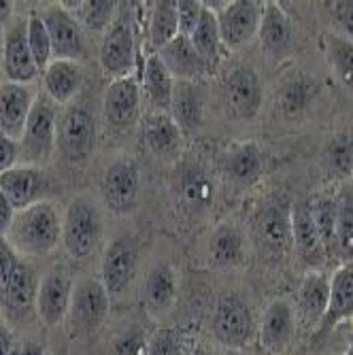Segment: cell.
<instances>
[{
  "label": "cell",
  "instance_id": "obj_57",
  "mask_svg": "<svg viewBox=\"0 0 353 355\" xmlns=\"http://www.w3.org/2000/svg\"><path fill=\"white\" fill-rule=\"evenodd\" d=\"M11 355H17V349H15V351H13V353H11Z\"/></svg>",
  "mask_w": 353,
  "mask_h": 355
},
{
  "label": "cell",
  "instance_id": "obj_4",
  "mask_svg": "<svg viewBox=\"0 0 353 355\" xmlns=\"http://www.w3.org/2000/svg\"><path fill=\"white\" fill-rule=\"evenodd\" d=\"M251 243L270 262H281L294 251L292 205L279 198L264 202L251 219Z\"/></svg>",
  "mask_w": 353,
  "mask_h": 355
},
{
  "label": "cell",
  "instance_id": "obj_7",
  "mask_svg": "<svg viewBox=\"0 0 353 355\" xmlns=\"http://www.w3.org/2000/svg\"><path fill=\"white\" fill-rule=\"evenodd\" d=\"M98 128L94 113L83 105H69L58 119V151L69 162H85L96 149Z\"/></svg>",
  "mask_w": 353,
  "mask_h": 355
},
{
  "label": "cell",
  "instance_id": "obj_28",
  "mask_svg": "<svg viewBox=\"0 0 353 355\" xmlns=\"http://www.w3.org/2000/svg\"><path fill=\"white\" fill-rule=\"evenodd\" d=\"M247 255V236L236 223H221L209 239V264L219 270L243 266Z\"/></svg>",
  "mask_w": 353,
  "mask_h": 355
},
{
  "label": "cell",
  "instance_id": "obj_10",
  "mask_svg": "<svg viewBox=\"0 0 353 355\" xmlns=\"http://www.w3.org/2000/svg\"><path fill=\"white\" fill-rule=\"evenodd\" d=\"M139 270V247L130 236H117L113 239L101 262V283L105 285L107 294L123 296L132 287Z\"/></svg>",
  "mask_w": 353,
  "mask_h": 355
},
{
  "label": "cell",
  "instance_id": "obj_38",
  "mask_svg": "<svg viewBox=\"0 0 353 355\" xmlns=\"http://www.w3.org/2000/svg\"><path fill=\"white\" fill-rule=\"evenodd\" d=\"M334 257L341 264L353 262V187L338 189Z\"/></svg>",
  "mask_w": 353,
  "mask_h": 355
},
{
  "label": "cell",
  "instance_id": "obj_47",
  "mask_svg": "<svg viewBox=\"0 0 353 355\" xmlns=\"http://www.w3.org/2000/svg\"><path fill=\"white\" fill-rule=\"evenodd\" d=\"M332 17L338 26V35L353 43V0H341L332 3Z\"/></svg>",
  "mask_w": 353,
  "mask_h": 355
},
{
  "label": "cell",
  "instance_id": "obj_55",
  "mask_svg": "<svg viewBox=\"0 0 353 355\" xmlns=\"http://www.w3.org/2000/svg\"><path fill=\"white\" fill-rule=\"evenodd\" d=\"M0 67H3V35H0Z\"/></svg>",
  "mask_w": 353,
  "mask_h": 355
},
{
  "label": "cell",
  "instance_id": "obj_35",
  "mask_svg": "<svg viewBox=\"0 0 353 355\" xmlns=\"http://www.w3.org/2000/svg\"><path fill=\"white\" fill-rule=\"evenodd\" d=\"M191 45L198 51V55L203 58V62L209 67V71L213 73L221 60H223V53H226V47L221 43V35H219V24H217V15L205 7L203 11V17L196 26V30L191 32L189 37Z\"/></svg>",
  "mask_w": 353,
  "mask_h": 355
},
{
  "label": "cell",
  "instance_id": "obj_3",
  "mask_svg": "<svg viewBox=\"0 0 353 355\" xmlns=\"http://www.w3.org/2000/svg\"><path fill=\"white\" fill-rule=\"evenodd\" d=\"M103 213L89 196H77L62 213V245L75 260H87L103 243Z\"/></svg>",
  "mask_w": 353,
  "mask_h": 355
},
{
  "label": "cell",
  "instance_id": "obj_14",
  "mask_svg": "<svg viewBox=\"0 0 353 355\" xmlns=\"http://www.w3.org/2000/svg\"><path fill=\"white\" fill-rule=\"evenodd\" d=\"M296 311L294 304L285 298L273 300L258 324V343L260 347L270 355H285L292 349V343L296 338Z\"/></svg>",
  "mask_w": 353,
  "mask_h": 355
},
{
  "label": "cell",
  "instance_id": "obj_37",
  "mask_svg": "<svg viewBox=\"0 0 353 355\" xmlns=\"http://www.w3.org/2000/svg\"><path fill=\"white\" fill-rule=\"evenodd\" d=\"M324 51L328 67L332 69L338 83L353 92V43L338 32H328L324 37Z\"/></svg>",
  "mask_w": 353,
  "mask_h": 355
},
{
  "label": "cell",
  "instance_id": "obj_44",
  "mask_svg": "<svg viewBox=\"0 0 353 355\" xmlns=\"http://www.w3.org/2000/svg\"><path fill=\"white\" fill-rule=\"evenodd\" d=\"M149 336L141 328L123 330L111 345V355H147Z\"/></svg>",
  "mask_w": 353,
  "mask_h": 355
},
{
  "label": "cell",
  "instance_id": "obj_40",
  "mask_svg": "<svg viewBox=\"0 0 353 355\" xmlns=\"http://www.w3.org/2000/svg\"><path fill=\"white\" fill-rule=\"evenodd\" d=\"M324 168L332 179L345 181L353 177V135L341 132L332 137L324 151Z\"/></svg>",
  "mask_w": 353,
  "mask_h": 355
},
{
  "label": "cell",
  "instance_id": "obj_32",
  "mask_svg": "<svg viewBox=\"0 0 353 355\" xmlns=\"http://www.w3.org/2000/svg\"><path fill=\"white\" fill-rule=\"evenodd\" d=\"M177 191L189 211H207L215 202V179L200 164H187L177 177Z\"/></svg>",
  "mask_w": 353,
  "mask_h": 355
},
{
  "label": "cell",
  "instance_id": "obj_22",
  "mask_svg": "<svg viewBox=\"0 0 353 355\" xmlns=\"http://www.w3.org/2000/svg\"><path fill=\"white\" fill-rule=\"evenodd\" d=\"M0 189L7 193L15 211H21L35 202L47 200L45 191L49 189V181L43 168L15 164L0 175Z\"/></svg>",
  "mask_w": 353,
  "mask_h": 355
},
{
  "label": "cell",
  "instance_id": "obj_36",
  "mask_svg": "<svg viewBox=\"0 0 353 355\" xmlns=\"http://www.w3.org/2000/svg\"><path fill=\"white\" fill-rule=\"evenodd\" d=\"M311 215L317 225V232L322 236L324 249L328 257H334V245H336V209H338V191L334 189H322L313 193L309 198Z\"/></svg>",
  "mask_w": 353,
  "mask_h": 355
},
{
  "label": "cell",
  "instance_id": "obj_46",
  "mask_svg": "<svg viewBox=\"0 0 353 355\" xmlns=\"http://www.w3.org/2000/svg\"><path fill=\"white\" fill-rule=\"evenodd\" d=\"M19 260H21V255L11 247L7 236H0V294L5 292V287L9 279L13 277Z\"/></svg>",
  "mask_w": 353,
  "mask_h": 355
},
{
  "label": "cell",
  "instance_id": "obj_5",
  "mask_svg": "<svg viewBox=\"0 0 353 355\" xmlns=\"http://www.w3.org/2000/svg\"><path fill=\"white\" fill-rule=\"evenodd\" d=\"M58 105L45 94H39L30 111L26 130L17 143L19 159L26 166H45L58 149Z\"/></svg>",
  "mask_w": 353,
  "mask_h": 355
},
{
  "label": "cell",
  "instance_id": "obj_6",
  "mask_svg": "<svg viewBox=\"0 0 353 355\" xmlns=\"http://www.w3.org/2000/svg\"><path fill=\"white\" fill-rule=\"evenodd\" d=\"M211 328L215 338L226 349H243L258 336L255 313L249 300L236 292L221 296L213 311Z\"/></svg>",
  "mask_w": 353,
  "mask_h": 355
},
{
  "label": "cell",
  "instance_id": "obj_42",
  "mask_svg": "<svg viewBox=\"0 0 353 355\" xmlns=\"http://www.w3.org/2000/svg\"><path fill=\"white\" fill-rule=\"evenodd\" d=\"M28 45H30L32 58H35V62H37V69L43 75V71L53 60V51H51V41L47 35V28H45L37 9H32L28 13Z\"/></svg>",
  "mask_w": 353,
  "mask_h": 355
},
{
  "label": "cell",
  "instance_id": "obj_19",
  "mask_svg": "<svg viewBox=\"0 0 353 355\" xmlns=\"http://www.w3.org/2000/svg\"><path fill=\"white\" fill-rule=\"evenodd\" d=\"M105 119L113 130H126L141 115V81L137 75L115 79L105 92Z\"/></svg>",
  "mask_w": 353,
  "mask_h": 355
},
{
  "label": "cell",
  "instance_id": "obj_1",
  "mask_svg": "<svg viewBox=\"0 0 353 355\" xmlns=\"http://www.w3.org/2000/svg\"><path fill=\"white\" fill-rule=\"evenodd\" d=\"M7 241L24 257H45L62 245V213L55 202L41 200L15 213Z\"/></svg>",
  "mask_w": 353,
  "mask_h": 355
},
{
  "label": "cell",
  "instance_id": "obj_20",
  "mask_svg": "<svg viewBox=\"0 0 353 355\" xmlns=\"http://www.w3.org/2000/svg\"><path fill=\"white\" fill-rule=\"evenodd\" d=\"M260 47L270 62H283L294 53L296 47V30L294 24L277 3L264 5V15L260 24Z\"/></svg>",
  "mask_w": 353,
  "mask_h": 355
},
{
  "label": "cell",
  "instance_id": "obj_27",
  "mask_svg": "<svg viewBox=\"0 0 353 355\" xmlns=\"http://www.w3.org/2000/svg\"><path fill=\"white\" fill-rule=\"evenodd\" d=\"M139 81L143 85V94L155 113H171L173 96L177 81L164 67V62L160 60L157 53H147L143 60V69L139 75Z\"/></svg>",
  "mask_w": 353,
  "mask_h": 355
},
{
  "label": "cell",
  "instance_id": "obj_18",
  "mask_svg": "<svg viewBox=\"0 0 353 355\" xmlns=\"http://www.w3.org/2000/svg\"><path fill=\"white\" fill-rule=\"evenodd\" d=\"M328 300H330V279L322 270H309L300 281L296 304H294L298 328L315 334L326 315Z\"/></svg>",
  "mask_w": 353,
  "mask_h": 355
},
{
  "label": "cell",
  "instance_id": "obj_54",
  "mask_svg": "<svg viewBox=\"0 0 353 355\" xmlns=\"http://www.w3.org/2000/svg\"><path fill=\"white\" fill-rule=\"evenodd\" d=\"M219 355H247V353L243 349H223Z\"/></svg>",
  "mask_w": 353,
  "mask_h": 355
},
{
  "label": "cell",
  "instance_id": "obj_13",
  "mask_svg": "<svg viewBox=\"0 0 353 355\" xmlns=\"http://www.w3.org/2000/svg\"><path fill=\"white\" fill-rule=\"evenodd\" d=\"M51 41L53 60H73L79 62L85 55V37L79 21L71 15V11L60 5H47L37 9Z\"/></svg>",
  "mask_w": 353,
  "mask_h": 355
},
{
  "label": "cell",
  "instance_id": "obj_39",
  "mask_svg": "<svg viewBox=\"0 0 353 355\" xmlns=\"http://www.w3.org/2000/svg\"><path fill=\"white\" fill-rule=\"evenodd\" d=\"M62 5L71 11V15L79 21L81 28L92 32H107L117 11V3H111V0H83V3Z\"/></svg>",
  "mask_w": 353,
  "mask_h": 355
},
{
  "label": "cell",
  "instance_id": "obj_29",
  "mask_svg": "<svg viewBox=\"0 0 353 355\" xmlns=\"http://www.w3.org/2000/svg\"><path fill=\"white\" fill-rule=\"evenodd\" d=\"M160 60L173 75L175 81H200L211 71L191 45V41L183 35L175 37L164 49L157 51Z\"/></svg>",
  "mask_w": 353,
  "mask_h": 355
},
{
  "label": "cell",
  "instance_id": "obj_33",
  "mask_svg": "<svg viewBox=\"0 0 353 355\" xmlns=\"http://www.w3.org/2000/svg\"><path fill=\"white\" fill-rule=\"evenodd\" d=\"M171 115L179 123L183 135L185 132H194L196 128L203 123L205 96H203L200 81H177Z\"/></svg>",
  "mask_w": 353,
  "mask_h": 355
},
{
  "label": "cell",
  "instance_id": "obj_48",
  "mask_svg": "<svg viewBox=\"0 0 353 355\" xmlns=\"http://www.w3.org/2000/svg\"><path fill=\"white\" fill-rule=\"evenodd\" d=\"M17 159H19L17 141H13L5 132H0V175L9 168H13L17 164Z\"/></svg>",
  "mask_w": 353,
  "mask_h": 355
},
{
  "label": "cell",
  "instance_id": "obj_49",
  "mask_svg": "<svg viewBox=\"0 0 353 355\" xmlns=\"http://www.w3.org/2000/svg\"><path fill=\"white\" fill-rule=\"evenodd\" d=\"M15 207L11 205V200L7 198V193L0 189V236H7L9 234V228L13 223V217H15Z\"/></svg>",
  "mask_w": 353,
  "mask_h": 355
},
{
  "label": "cell",
  "instance_id": "obj_8",
  "mask_svg": "<svg viewBox=\"0 0 353 355\" xmlns=\"http://www.w3.org/2000/svg\"><path fill=\"white\" fill-rule=\"evenodd\" d=\"M103 200L115 215H130L141 202V171L130 157H119L101 177Z\"/></svg>",
  "mask_w": 353,
  "mask_h": 355
},
{
  "label": "cell",
  "instance_id": "obj_24",
  "mask_svg": "<svg viewBox=\"0 0 353 355\" xmlns=\"http://www.w3.org/2000/svg\"><path fill=\"white\" fill-rule=\"evenodd\" d=\"M353 319V262L341 264L330 277V300L326 315L313 336H328L343 321Z\"/></svg>",
  "mask_w": 353,
  "mask_h": 355
},
{
  "label": "cell",
  "instance_id": "obj_50",
  "mask_svg": "<svg viewBox=\"0 0 353 355\" xmlns=\"http://www.w3.org/2000/svg\"><path fill=\"white\" fill-rule=\"evenodd\" d=\"M13 351H15L13 334L5 324H0V355H11Z\"/></svg>",
  "mask_w": 353,
  "mask_h": 355
},
{
  "label": "cell",
  "instance_id": "obj_34",
  "mask_svg": "<svg viewBox=\"0 0 353 355\" xmlns=\"http://www.w3.org/2000/svg\"><path fill=\"white\" fill-rule=\"evenodd\" d=\"M175 37H179L177 3H153L147 17V53H157L164 49Z\"/></svg>",
  "mask_w": 353,
  "mask_h": 355
},
{
  "label": "cell",
  "instance_id": "obj_31",
  "mask_svg": "<svg viewBox=\"0 0 353 355\" xmlns=\"http://www.w3.org/2000/svg\"><path fill=\"white\" fill-rule=\"evenodd\" d=\"M83 83V67L73 60H51L49 67L43 71V89L45 96L62 107L71 105L75 94Z\"/></svg>",
  "mask_w": 353,
  "mask_h": 355
},
{
  "label": "cell",
  "instance_id": "obj_45",
  "mask_svg": "<svg viewBox=\"0 0 353 355\" xmlns=\"http://www.w3.org/2000/svg\"><path fill=\"white\" fill-rule=\"evenodd\" d=\"M203 11H205V3H198V0H179L177 3L179 35L189 39L203 17Z\"/></svg>",
  "mask_w": 353,
  "mask_h": 355
},
{
  "label": "cell",
  "instance_id": "obj_25",
  "mask_svg": "<svg viewBox=\"0 0 353 355\" xmlns=\"http://www.w3.org/2000/svg\"><path fill=\"white\" fill-rule=\"evenodd\" d=\"M177 292H179V281L175 268L166 262L151 266L143 285V304L149 317L162 319L164 315H169L177 302Z\"/></svg>",
  "mask_w": 353,
  "mask_h": 355
},
{
  "label": "cell",
  "instance_id": "obj_52",
  "mask_svg": "<svg viewBox=\"0 0 353 355\" xmlns=\"http://www.w3.org/2000/svg\"><path fill=\"white\" fill-rule=\"evenodd\" d=\"M11 11H13V3H0V24H11L13 21Z\"/></svg>",
  "mask_w": 353,
  "mask_h": 355
},
{
  "label": "cell",
  "instance_id": "obj_53",
  "mask_svg": "<svg viewBox=\"0 0 353 355\" xmlns=\"http://www.w3.org/2000/svg\"><path fill=\"white\" fill-rule=\"evenodd\" d=\"M187 355H213L205 345H194L189 351H187Z\"/></svg>",
  "mask_w": 353,
  "mask_h": 355
},
{
  "label": "cell",
  "instance_id": "obj_12",
  "mask_svg": "<svg viewBox=\"0 0 353 355\" xmlns=\"http://www.w3.org/2000/svg\"><path fill=\"white\" fill-rule=\"evenodd\" d=\"M3 71L5 79L11 83L30 85L41 71L37 69V62L32 58L28 45V15L15 17L3 32Z\"/></svg>",
  "mask_w": 353,
  "mask_h": 355
},
{
  "label": "cell",
  "instance_id": "obj_21",
  "mask_svg": "<svg viewBox=\"0 0 353 355\" xmlns=\"http://www.w3.org/2000/svg\"><path fill=\"white\" fill-rule=\"evenodd\" d=\"M39 92L24 83H0V132L19 143Z\"/></svg>",
  "mask_w": 353,
  "mask_h": 355
},
{
  "label": "cell",
  "instance_id": "obj_2",
  "mask_svg": "<svg viewBox=\"0 0 353 355\" xmlns=\"http://www.w3.org/2000/svg\"><path fill=\"white\" fill-rule=\"evenodd\" d=\"M135 5L117 3L115 17L107 28L101 43V69L107 77L123 79L132 77L139 64V45H137V21Z\"/></svg>",
  "mask_w": 353,
  "mask_h": 355
},
{
  "label": "cell",
  "instance_id": "obj_16",
  "mask_svg": "<svg viewBox=\"0 0 353 355\" xmlns=\"http://www.w3.org/2000/svg\"><path fill=\"white\" fill-rule=\"evenodd\" d=\"M111 309V296L107 294L101 279H83L73 289L71 321L81 332H92L103 326Z\"/></svg>",
  "mask_w": 353,
  "mask_h": 355
},
{
  "label": "cell",
  "instance_id": "obj_23",
  "mask_svg": "<svg viewBox=\"0 0 353 355\" xmlns=\"http://www.w3.org/2000/svg\"><path fill=\"white\" fill-rule=\"evenodd\" d=\"M292 236H294V253L309 270H317L328 260L322 236H319L317 225L311 215L309 200L296 202L292 207Z\"/></svg>",
  "mask_w": 353,
  "mask_h": 355
},
{
  "label": "cell",
  "instance_id": "obj_15",
  "mask_svg": "<svg viewBox=\"0 0 353 355\" xmlns=\"http://www.w3.org/2000/svg\"><path fill=\"white\" fill-rule=\"evenodd\" d=\"M39 283L41 279L35 266L21 257L5 292L0 294V311L5 313V317L11 321H26L32 313H37Z\"/></svg>",
  "mask_w": 353,
  "mask_h": 355
},
{
  "label": "cell",
  "instance_id": "obj_11",
  "mask_svg": "<svg viewBox=\"0 0 353 355\" xmlns=\"http://www.w3.org/2000/svg\"><path fill=\"white\" fill-rule=\"evenodd\" d=\"M221 101L228 117L253 119L260 113L264 103V83L253 69H234L221 87Z\"/></svg>",
  "mask_w": 353,
  "mask_h": 355
},
{
  "label": "cell",
  "instance_id": "obj_26",
  "mask_svg": "<svg viewBox=\"0 0 353 355\" xmlns=\"http://www.w3.org/2000/svg\"><path fill=\"white\" fill-rule=\"evenodd\" d=\"M143 139L149 151L160 159H177L183 149V130L171 113L151 111L143 121Z\"/></svg>",
  "mask_w": 353,
  "mask_h": 355
},
{
  "label": "cell",
  "instance_id": "obj_9",
  "mask_svg": "<svg viewBox=\"0 0 353 355\" xmlns=\"http://www.w3.org/2000/svg\"><path fill=\"white\" fill-rule=\"evenodd\" d=\"M264 5L266 3H258V0H236V3H226L215 13L226 51L243 49L258 37Z\"/></svg>",
  "mask_w": 353,
  "mask_h": 355
},
{
  "label": "cell",
  "instance_id": "obj_41",
  "mask_svg": "<svg viewBox=\"0 0 353 355\" xmlns=\"http://www.w3.org/2000/svg\"><path fill=\"white\" fill-rule=\"evenodd\" d=\"M317 96V83L304 75H294L281 85L279 92V105L285 113L296 115L302 113L311 101H315Z\"/></svg>",
  "mask_w": 353,
  "mask_h": 355
},
{
  "label": "cell",
  "instance_id": "obj_30",
  "mask_svg": "<svg viewBox=\"0 0 353 355\" xmlns=\"http://www.w3.org/2000/svg\"><path fill=\"white\" fill-rule=\"evenodd\" d=\"M223 173L230 183L239 187H251L260 181L264 173V153L255 143L232 145L223 155Z\"/></svg>",
  "mask_w": 353,
  "mask_h": 355
},
{
  "label": "cell",
  "instance_id": "obj_51",
  "mask_svg": "<svg viewBox=\"0 0 353 355\" xmlns=\"http://www.w3.org/2000/svg\"><path fill=\"white\" fill-rule=\"evenodd\" d=\"M17 355H47L45 347L37 340H28L17 349Z\"/></svg>",
  "mask_w": 353,
  "mask_h": 355
},
{
  "label": "cell",
  "instance_id": "obj_17",
  "mask_svg": "<svg viewBox=\"0 0 353 355\" xmlns=\"http://www.w3.org/2000/svg\"><path fill=\"white\" fill-rule=\"evenodd\" d=\"M75 283L69 272L60 268L49 270L41 283L37 294V315L47 328L60 326L71 313V300H73Z\"/></svg>",
  "mask_w": 353,
  "mask_h": 355
},
{
  "label": "cell",
  "instance_id": "obj_43",
  "mask_svg": "<svg viewBox=\"0 0 353 355\" xmlns=\"http://www.w3.org/2000/svg\"><path fill=\"white\" fill-rule=\"evenodd\" d=\"M187 336L181 328H160L149 336L147 355H187Z\"/></svg>",
  "mask_w": 353,
  "mask_h": 355
},
{
  "label": "cell",
  "instance_id": "obj_56",
  "mask_svg": "<svg viewBox=\"0 0 353 355\" xmlns=\"http://www.w3.org/2000/svg\"><path fill=\"white\" fill-rule=\"evenodd\" d=\"M343 355H353V345H351V347H349V349H347V351H345Z\"/></svg>",
  "mask_w": 353,
  "mask_h": 355
}]
</instances>
